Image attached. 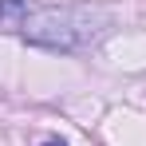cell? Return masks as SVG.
I'll use <instances>...</instances> for the list:
<instances>
[{
    "instance_id": "cell-1",
    "label": "cell",
    "mask_w": 146,
    "mask_h": 146,
    "mask_svg": "<svg viewBox=\"0 0 146 146\" xmlns=\"http://www.w3.org/2000/svg\"><path fill=\"white\" fill-rule=\"evenodd\" d=\"M107 20L111 16L103 8H40L28 12L24 36L28 44L48 51H79L107 32Z\"/></svg>"
},
{
    "instance_id": "cell-2",
    "label": "cell",
    "mask_w": 146,
    "mask_h": 146,
    "mask_svg": "<svg viewBox=\"0 0 146 146\" xmlns=\"http://www.w3.org/2000/svg\"><path fill=\"white\" fill-rule=\"evenodd\" d=\"M28 4L24 0H0V32H24Z\"/></svg>"
},
{
    "instance_id": "cell-3",
    "label": "cell",
    "mask_w": 146,
    "mask_h": 146,
    "mask_svg": "<svg viewBox=\"0 0 146 146\" xmlns=\"http://www.w3.org/2000/svg\"><path fill=\"white\" fill-rule=\"evenodd\" d=\"M44 146H63V142H44Z\"/></svg>"
}]
</instances>
